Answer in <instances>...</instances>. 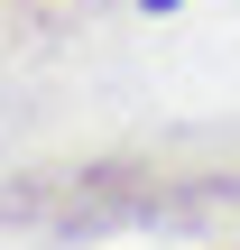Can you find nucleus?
I'll return each mask as SVG.
<instances>
[{"mask_svg": "<svg viewBox=\"0 0 240 250\" xmlns=\"http://www.w3.org/2000/svg\"><path fill=\"white\" fill-rule=\"evenodd\" d=\"M139 9H185V0H139Z\"/></svg>", "mask_w": 240, "mask_h": 250, "instance_id": "nucleus-1", "label": "nucleus"}]
</instances>
